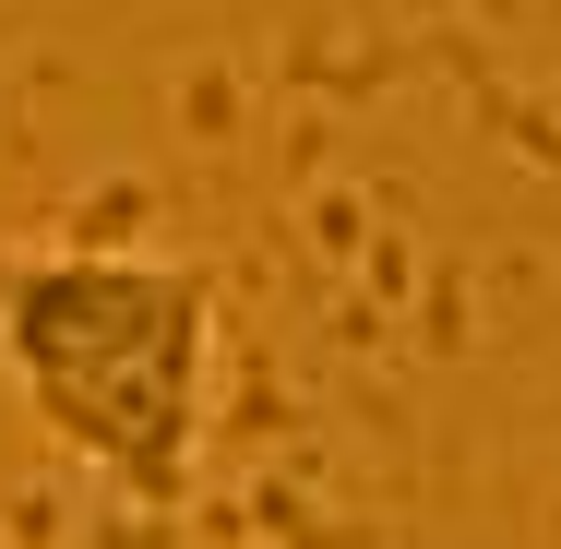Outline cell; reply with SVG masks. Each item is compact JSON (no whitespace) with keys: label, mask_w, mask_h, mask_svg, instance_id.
Segmentation results:
<instances>
[{"label":"cell","mask_w":561,"mask_h":549,"mask_svg":"<svg viewBox=\"0 0 561 549\" xmlns=\"http://www.w3.org/2000/svg\"><path fill=\"white\" fill-rule=\"evenodd\" d=\"M0 370L131 514H180L216 419V275L156 251H48L0 275Z\"/></svg>","instance_id":"6da1fadb"}]
</instances>
